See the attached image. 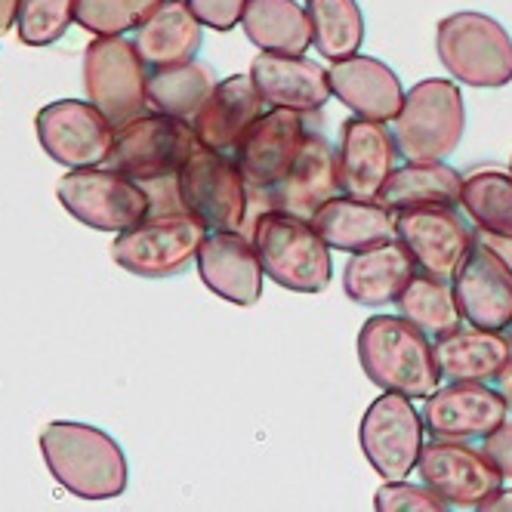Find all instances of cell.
I'll list each match as a JSON object with an SVG mask.
<instances>
[{
    "label": "cell",
    "mask_w": 512,
    "mask_h": 512,
    "mask_svg": "<svg viewBox=\"0 0 512 512\" xmlns=\"http://www.w3.org/2000/svg\"><path fill=\"white\" fill-rule=\"evenodd\" d=\"M509 167H512V161H509Z\"/></svg>",
    "instance_id": "cell-43"
},
{
    "label": "cell",
    "mask_w": 512,
    "mask_h": 512,
    "mask_svg": "<svg viewBox=\"0 0 512 512\" xmlns=\"http://www.w3.org/2000/svg\"><path fill=\"white\" fill-rule=\"evenodd\" d=\"M414 272L417 263L411 250L398 238H389L377 247L352 253V260L343 269V290L352 303L377 309L395 303Z\"/></svg>",
    "instance_id": "cell-24"
},
{
    "label": "cell",
    "mask_w": 512,
    "mask_h": 512,
    "mask_svg": "<svg viewBox=\"0 0 512 512\" xmlns=\"http://www.w3.org/2000/svg\"><path fill=\"white\" fill-rule=\"evenodd\" d=\"M56 198L96 232H127L152 213V192L115 167H75L56 182Z\"/></svg>",
    "instance_id": "cell-5"
},
{
    "label": "cell",
    "mask_w": 512,
    "mask_h": 512,
    "mask_svg": "<svg viewBox=\"0 0 512 512\" xmlns=\"http://www.w3.org/2000/svg\"><path fill=\"white\" fill-rule=\"evenodd\" d=\"M506 331H509V340H512V321H509V327H506Z\"/></svg>",
    "instance_id": "cell-42"
},
{
    "label": "cell",
    "mask_w": 512,
    "mask_h": 512,
    "mask_svg": "<svg viewBox=\"0 0 512 512\" xmlns=\"http://www.w3.org/2000/svg\"><path fill=\"white\" fill-rule=\"evenodd\" d=\"M358 361L380 389L408 398H429L442 386L435 343L405 315H371L358 334Z\"/></svg>",
    "instance_id": "cell-2"
},
{
    "label": "cell",
    "mask_w": 512,
    "mask_h": 512,
    "mask_svg": "<svg viewBox=\"0 0 512 512\" xmlns=\"http://www.w3.org/2000/svg\"><path fill=\"white\" fill-rule=\"evenodd\" d=\"M312 44L324 59L355 56L364 44V13L358 0H306Z\"/></svg>",
    "instance_id": "cell-33"
},
{
    "label": "cell",
    "mask_w": 512,
    "mask_h": 512,
    "mask_svg": "<svg viewBox=\"0 0 512 512\" xmlns=\"http://www.w3.org/2000/svg\"><path fill=\"white\" fill-rule=\"evenodd\" d=\"M395 216L383 201L334 195L312 216V226L334 250L361 253L395 238Z\"/></svg>",
    "instance_id": "cell-25"
},
{
    "label": "cell",
    "mask_w": 512,
    "mask_h": 512,
    "mask_svg": "<svg viewBox=\"0 0 512 512\" xmlns=\"http://www.w3.org/2000/svg\"><path fill=\"white\" fill-rule=\"evenodd\" d=\"M463 176L445 161H408L405 167H395L386 179V186L377 201L389 210H414L429 204H460Z\"/></svg>",
    "instance_id": "cell-29"
},
{
    "label": "cell",
    "mask_w": 512,
    "mask_h": 512,
    "mask_svg": "<svg viewBox=\"0 0 512 512\" xmlns=\"http://www.w3.org/2000/svg\"><path fill=\"white\" fill-rule=\"evenodd\" d=\"M482 451L503 472V479L512 482V420H503L488 438H482Z\"/></svg>",
    "instance_id": "cell-38"
},
{
    "label": "cell",
    "mask_w": 512,
    "mask_h": 512,
    "mask_svg": "<svg viewBox=\"0 0 512 512\" xmlns=\"http://www.w3.org/2000/svg\"><path fill=\"white\" fill-rule=\"evenodd\" d=\"M340 164L334 145L321 133H306L297 164L278 182L266 189V201L275 210L297 213L303 219H312L334 195H340Z\"/></svg>",
    "instance_id": "cell-21"
},
{
    "label": "cell",
    "mask_w": 512,
    "mask_h": 512,
    "mask_svg": "<svg viewBox=\"0 0 512 512\" xmlns=\"http://www.w3.org/2000/svg\"><path fill=\"white\" fill-rule=\"evenodd\" d=\"M451 281L466 324L506 331L512 321V263L491 241H475Z\"/></svg>",
    "instance_id": "cell-15"
},
{
    "label": "cell",
    "mask_w": 512,
    "mask_h": 512,
    "mask_svg": "<svg viewBox=\"0 0 512 512\" xmlns=\"http://www.w3.org/2000/svg\"><path fill=\"white\" fill-rule=\"evenodd\" d=\"M247 179L235 158L198 145L176 173L182 210L198 216L210 232H241L247 216Z\"/></svg>",
    "instance_id": "cell-10"
},
{
    "label": "cell",
    "mask_w": 512,
    "mask_h": 512,
    "mask_svg": "<svg viewBox=\"0 0 512 512\" xmlns=\"http://www.w3.org/2000/svg\"><path fill=\"white\" fill-rule=\"evenodd\" d=\"M241 28L247 41L266 53L303 56L312 47V22L297 0H247Z\"/></svg>",
    "instance_id": "cell-28"
},
{
    "label": "cell",
    "mask_w": 512,
    "mask_h": 512,
    "mask_svg": "<svg viewBox=\"0 0 512 512\" xmlns=\"http://www.w3.org/2000/svg\"><path fill=\"white\" fill-rule=\"evenodd\" d=\"M19 13V0H0V34L10 31Z\"/></svg>",
    "instance_id": "cell-40"
},
{
    "label": "cell",
    "mask_w": 512,
    "mask_h": 512,
    "mask_svg": "<svg viewBox=\"0 0 512 512\" xmlns=\"http://www.w3.org/2000/svg\"><path fill=\"white\" fill-rule=\"evenodd\" d=\"M435 361L445 380L497 383L512 364V340L503 331L457 327L454 334L435 340Z\"/></svg>",
    "instance_id": "cell-26"
},
{
    "label": "cell",
    "mask_w": 512,
    "mask_h": 512,
    "mask_svg": "<svg viewBox=\"0 0 512 512\" xmlns=\"http://www.w3.org/2000/svg\"><path fill=\"white\" fill-rule=\"evenodd\" d=\"M466 130V105L460 84L426 78L405 93L395 118V142L408 161H445L457 152Z\"/></svg>",
    "instance_id": "cell-6"
},
{
    "label": "cell",
    "mask_w": 512,
    "mask_h": 512,
    "mask_svg": "<svg viewBox=\"0 0 512 512\" xmlns=\"http://www.w3.org/2000/svg\"><path fill=\"white\" fill-rule=\"evenodd\" d=\"M253 247L260 253L266 278L294 290V294H321L334 281L331 244H327L312 219L275 210L256 216Z\"/></svg>",
    "instance_id": "cell-3"
},
{
    "label": "cell",
    "mask_w": 512,
    "mask_h": 512,
    "mask_svg": "<svg viewBox=\"0 0 512 512\" xmlns=\"http://www.w3.org/2000/svg\"><path fill=\"white\" fill-rule=\"evenodd\" d=\"M198 145L201 142L189 121L161 112L139 115L115 130V142L105 164L139 179L142 186L173 182Z\"/></svg>",
    "instance_id": "cell-9"
},
{
    "label": "cell",
    "mask_w": 512,
    "mask_h": 512,
    "mask_svg": "<svg viewBox=\"0 0 512 512\" xmlns=\"http://www.w3.org/2000/svg\"><path fill=\"white\" fill-rule=\"evenodd\" d=\"M250 78L272 108H290L300 115L321 112L334 96L327 68L306 56L263 50L250 62Z\"/></svg>",
    "instance_id": "cell-20"
},
{
    "label": "cell",
    "mask_w": 512,
    "mask_h": 512,
    "mask_svg": "<svg viewBox=\"0 0 512 512\" xmlns=\"http://www.w3.org/2000/svg\"><path fill=\"white\" fill-rule=\"evenodd\" d=\"M460 207L482 235L512 241V173L497 167L466 173Z\"/></svg>",
    "instance_id": "cell-32"
},
{
    "label": "cell",
    "mask_w": 512,
    "mask_h": 512,
    "mask_svg": "<svg viewBox=\"0 0 512 512\" xmlns=\"http://www.w3.org/2000/svg\"><path fill=\"white\" fill-rule=\"evenodd\" d=\"M198 275L210 294L232 306H256L263 297V263L241 232H207L198 247Z\"/></svg>",
    "instance_id": "cell-19"
},
{
    "label": "cell",
    "mask_w": 512,
    "mask_h": 512,
    "mask_svg": "<svg viewBox=\"0 0 512 512\" xmlns=\"http://www.w3.org/2000/svg\"><path fill=\"white\" fill-rule=\"evenodd\" d=\"M420 479L442 494L451 509H479L494 491L503 488V472L491 463L482 448H472L469 442H454V438H432L423 445Z\"/></svg>",
    "instance_id": "cell-13"
},
{
    "label": "cell",
    "mask_w": 512,
    "mask_h": 512,
    "mask_svg": "<svg viewBox=\"0 0 512 512\" xmlns=\"http://www.w3.org/2000/svg\"><path fill=\"white\" fill-rule=\"evenodd\" d=\"M201 19L189 0H161L136 28V47L149 68L192 62L201 50Z\"/></svg>",
    "instance_id": "cell-27"
},
{
    "label": "cell",
    "mask_w": 512,
    "mask_h": 512,
    "mask_svg": "<svg viewBox=\"0 0 512 512\" xmlns=\"http://www.w3.org/2000/svg\"><path fill=\"white\" fill-rule=\"evenodd\" d=\"M500 383V392H503V398H506V405H509V411H512V364L503 371V377L497 380Z\"/></svg>",
    "instance_id": "cell-41"
},
{
    "label": "cell",
    "mask_w": 512,
    "mask_h": 512,
    "mask_svg": "<svg viewBox=\"0 0 512 512\" xmlns=\"http://www.w3.org/2000/svg\"><path fill=\"white\" fill-rule=\"evenodd\" d=\"M327 75H331L334 96L358 118L395 121L401 105H405V87L383 59L355 53L337 59L327 68Z\"/></svg>",
    "instance_id": "cell-22"
},
{
    "label": "cell",
    "mask_w": 512,
    "mask_h": 512,
    "mask_svg": "<svg viewBox=\"0 0 512 512\" xmlns=\"http://www.w3.org/2000/svg\"><path fill=\"white\" fill-rule=\"evenodd\" d=\"M207 232L189 210L149 213L139 226L115 238L112 260L136 278H170L195 260Z\"/></svg>",
    "instance_id": "cell-8"
},
{
    "label": "cell",
    "mask_w": 512,
    "mask_h": 512,
    "mask_svg": "<svg viewBox=\"0 0 512 512\" xmlns=\"http://www.w3.org/2000/svg\"><path fill=\"white\" fill-rule=\"evenodd\" d=\"M78 0H19L16 31L25 47H50L75 22Z\"/></svg>",
    "instance_id": "cell-34"
},
{
    "label": "cell",
    "mask_w": 512,
    "mask_h": 512,
    "mask_svg": "<svg viewBox=\"0 0 512 512\" xmlns=\"http://www.w3.org/2000/svg\"><path fill=\"white\" fill-rule=\"evenodd\" d=\"M136 41L124 34H96L84 50V90L87 99L115 127L145 115L149 108V71Z\"/></svg>",
    "instance_id": "cell-7"
},
{
    "label": "cell",
    "mask_w": 512,
    "mask_h": 512,
    "mask_svg": "<svg viewBox=\"0 0 512 512\" xmlns=\"http://www.w3.org/2000/svg\"><path fill=\"white\" fill-rule=\"evenodd\" d=\"M426 423L414 408V398L383 389L380 398L371 401L358 426L361 454L368 457L371 469L383 482L411 479L423 454Z\"/></svg>",
    "instance_id": "cell-11"
},
{
    "label": "cell",
    "mask_w": 512,
    "mask_h": 512,
    "mask_svg": "<svg viewBox=\"0 0 512 512\" xmlns=\"http://www.w3.org/2000/svg\"><path fill=\"white\" fill-rule=\"evenodd\" d=\"M41 457L71 497L115 500L127 491V457L121 445L90 423H47L41 429Z\"/></svg>",
    "instance_id": "cell-1"
},
{
    "label": "cell",
    "mask_w": 512,
    "mask_h": 512,
    "mask_svg": "<svg viewBox=\"0 0 512 512\" xmlns=\"http://www.w3.org/2000/svg\"><path fill=\"white\" fill-rule=\"evenodd\" d=\"M263 102L266 99L260 96L250 75H232L213 87V93L189 124L207 149L235 152V145L250 130V124L263 115Z\"/></svg>",
    "instance_id": "cell-23"
},
{
    "label": "cell",
    "mask_w": 512,
    "mask_h": 512,
    "mask_svg": "<svg viewBox=\"0 0 512 512\" xmlns=\"http://www.w3.org/2000/svg\"><path fill=\"white\" fill-rule=\"evenodd\" d=\"M161 0H78L75 22L90 34H127L139 28Z\"/></svg>",
    "instance_id": "cell-35"
},
{
    "label": "cell",
    "mask_w": 512,
    "mask_h": 512,
    "mask_svg": "<svg viewBox=\"0 0 512 512\" xmlns=\"http://www.w3.org/2000/svg\"><path fill=\"white\" fill-rule=\"evenodd\" d=\"M395 238L411 250L420 272L438 278H454L475 244L469 223L454 210V204L401 210L395 216Z\"/></svg>",
    "instance_id": "cell-14"
},
{
    "label": "cell",
    "mask_w": 512,
    "mask_h": 512,
    "mask_svg": "<svg viewBox=\"0 0 512 512\" xmlns=\"http://www.w3.org/2000/svg\"><path fill=\"white\" fill-rule=\"evenodd\" d=\"M395 306H398V315L414 321L432 340H442V337L454 334L463 321V312H460V303L454 294V281L420 272V269L398 294Z\"/></svg>",
    "instance_id": "cell-30"
},
{
    "label": "cell",
    "mask_w": 512,
    "mask_h": 512,
    "mask_svg": "<svg viewBox=\"0 0 512 512\" xmlns=\"http://www.w3.org/2000/svg\"><path fill=\"white\" fill-rule=\"evenodd\" d=\"M115 130L118 127L93 102L81 99H56L34 118L41 149L68 170L105 164L115 142Z\"/></svg>",
    "instance_id": "cell-12"
},
{
    "label": "cell",
    "mask_w": 512,
    "mask_h": 512,
    "mask_svg": "<svg viewBox=\"0 0 512 512\" xmlns=\"http://www.w3.org/2000/svg\"><path fill=\"white\" fill-rule=\"evenodd\" d=\"M482 512H512V488H500L494 491L482 506Z\"/></svg>",
    "instance_id": "cell-39"
},
{
    "label": "cell",
    "mask_w": 512,
    "mask_h": 512,
    "mask_svg": "<svg viewBox=\"0 0 512 512\" xmlns=\"http://www.w3.org/2000/svg\"><path fill=\"white\" fill-rule=\"evenodd\" d=\"M398 158L401 149L386 121H371L358 115L349 118L340 130V149H337L343 195L377 201L386 179L398 167Z\"/></svg>",
    "instance_id": "cell-18"
},
{
    "label": "cell",
    "mask_w": 512,
    "mask_h": 512,
    "mask_svg": "<svg viewBox=\"0 0 512 512\" xmlns=\"http://www.w3.org/2000/svg\"><path fill=\"white\" fill-rule=\"evenodd\" d=\"M374 506L380 512H445V509H451V503L442 494H435L426 482L411 485L408 479L383 482L374 494Z\"/></svg>",
    "instance_id": "cell-36"
},
{
    "label": "cell",
    "mask_w": 512,
    "mask_h": 512,
    "mask_svg": "<svg viewBox=\"0 0 512 512\" xmlns=\"http://www.w3.org/2000/svg\"><path fill=\"white\" fill-rule=\"evenodd\" d=\"M435 53L448 75L466 87L500 90L512 84V38L485 13L463 10L445 16L435 28Z\"/></svg>",
    "instance_id": "cell-4"
},
{
    "label": "cell",
    "mask_w": 512,
    "mask_h": 512,
    "mask_svg": "<svg viewBox=\"0 0 512 512\" xmlns=\"http://www.w3.org/2000/svg\"><path fill=\"white\" fill-rule=\"evenodd\" d=\"M509 417V405L491 383L451 380L438 386L423 405V423L432 438L482 442Z\"/></svg>",
    "instance_id": "cell-16"
},
{
    "label": "cell",
    "mask_w": 512,
    "mask_h": 512,
    "mask_svg": "<svg viewBox=\"0 0 512 512\" xmlns=\"http://www.w3.org/2000/svg\"><path fill=\"white\" fill-rule=\"evenodd\" d=\"M189 7L195 10V16L213 28V31H232L241 16H244V7L247 0H189Z\"/></svg>",
    "instance_id": "cell-37"
},
{
    "label": "cell",
    "mask_w": 512,
    "mask_h": 512,
    "mask_svg": "<svg viewBox=\"0 0 512 512\" xmlns=\"http://www.w3.org/2000/svg\"><path fill=\"white\" fill-rule=\"evenodd\" d=\"M216 75L207 62H179V65H164L152 68L149 75V105L161 115L192 121L198 108L207 102V96L216 87Z\"/></svg>",
    "instance_id": "cell-31"
},
{
    "label": "cell",
    "mask_w": 512,
    "mask_h": 512,
    "mask_svg": "<svg viewBox=\"0 0 512 512\" xmlns=\"http://www.w3.org/2000/svg\"><path fill=\"white\" fill-rule=\"evenodd\" d=\"M306 133L309 130L303 124V115L290 112V108H272V112H263L256 118L235 145V161L247 186L256 192L278 186L290 173V167L297 164Z\"/></svg>",
    "instance_id": "cell-17"
}]
</instances>
